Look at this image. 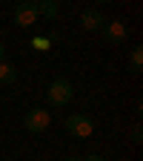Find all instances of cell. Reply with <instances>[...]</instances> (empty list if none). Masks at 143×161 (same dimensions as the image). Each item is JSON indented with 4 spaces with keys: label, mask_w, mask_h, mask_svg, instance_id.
Returning a JSON list of instances; mask_svg holds the SVG:
<instances>
[{
    "label": "cell",
    "mask_w": 143,
    "mask_h": 161,
    "mask_svg": "<svg viewBox=\"0 0 143 161\" xmlns=\"http://www.w3.org/2000/svg\"><path fill=\"white\" fill-rule=\"evenodd\" d=\"M83 161H106V158H103V155H86Z\"/></svg>",
    "instance_id": "12"
},
{
    "label": "cell",
    "mask_w": 143,
    "mask_h": 161,
    "mask_svg": "<svg viewBox=\"0 0 143 161\" xmlns=\"http://www.w3.org/2000/svg\"><path fill=\"white\" fill-rule=\"evenodd\" d=\"M49 124H52V115H49V109H43V107H34V109H29V112L23 115V127H26L29 132H34V135L46 132Z\"/></svg>",
    "instance_id": "3"
},
{
    "label": "cell",
    "mask_w": 143,
    "mask_h": 161,
    "mask_svg": "<svg viewBox=\"0 0 143 161\" xmlns=\"http://www.w3.org/2000/svg\"><path fill=\"white\" fill-rule=\"evenodd\" d=\"M29 46L34 49V52H49L52 46H57V35L52 32V35H34L32 40H29Z\"/></svg>",
    "instance_id": "7"
},
{
    "label": "cell",
    "mask_w": 143,
    "mask_h": 161,
    "mask_svg": "<svg viewBox=\"0 0 143 161\" xmlns=\"http://www.w3.org/2000/svg\"><path fill=\"white\" fill-rule=\"evenodd\" d=\"M3 55H6V43L0 40V60H3Z\"/></svg>",
    "instance_id": "13"
},
{
    "label": "cell",
    "mask_w": 143,
    "mask_h": 161,
    "mask_svg": "<svg viewBox=\"0 0 143 161\" xmlns=\"http://www.w3.org/2000/svg\"><path fill=\"white\" fill-rule=\"evenodd\" d=\"M17 80V69H14V64H9V60H0V84L3 86H12Z\"/></svg>",
    "instance_id": "8"
},
{
    "label": "cell",
    "mask_w": 143,
    "mask_h": 161,
    "mask_svg": "<svg viewBox=\"0 0 143 161\" xmlns=\"http://www.w3.org/2000/svg\"><path fill=\"white\" fill-rule=\"evenodd\" d=\"M80 26H83L86 32H97V29H103V26H106V17H103V12L89 9V12L80 14Z\"/></svg>",
    "instance_id": "6"
},
{
    "label": "cell",
    "mask_w": 143,
    "mask_h": 161,
    "mask_svg": "<svg viewBox=\"0 0 143 161\" xmlns=\"http://www.w3.org/2000/svg\"><path fill=\"white\" fill-rule=\"evenodd\" d=\"M72 98H74V89H72V84H69L66 78L52 80L49 89H46V101H49V107H66Z\"/></svg>",
    "instance_id": "1"
},
{
    "label": "cell",
    "mask_w": 143,
    "mask_h": 161,
    "mask_svg": "<svg viewBox=\"0 0 143 161\" xmlns=\"http://www.w3.org/2000/svg\"><path fill=\"white\" fill-rule=\"evenodd\" d=\"M132 141H135V144H140V141H143V130H140V124L132 127Z\"/></svg>",
    "instance_id": "11"
},
{
    "label": "cell",
    "mask_w": 143,
    "mask_h": 161,
    "mask_svg": "<svg viewBox=\"0 0 143 161\" xmlns=\"http://www.w3.org/2000/svg\"><path fill=\"white\" fill-rule=\"evenodd\" d=\"M63 161H83V158H77V155H69V158H63Z\"/></svg>",
    "instance_id": "14"
},
{
    "label": "cell",
    "mask_w": 143,
    "mask_h": 161,
    "mask_svg": "<svg viewBox=\"0 0 143 161\" xmlns=\"http://www.w3.org/2000/svg\"><path fill=\"white\" fill-rule=\"evenodd\" d=\"M37 9H40V17H57L60 14V3H54V0H37Z\"/></svg>",
    "instance_id": "9"
},
{
    "label": "cell",
    "mask_w": 143,
    "mask_h": 161,
    "mask_svg": "<svg viewBox=\"0 0 143 161\" xmlns=\"http://www.w3.org/2000/svg\"><path fill=\"white\" fill-rule=\"evenodd\" d=\"M37 17H40L37 0H23V3L14 6V12H12V23L20 26V29H29L32 23H37Z\"/></svg>",
    "instance_id": "2"
},
{
    "label": "cell",
    "mask_w": 143,
    "mask_h": 161,
    "mask_svg": "<svg viewBox=\"0 0 143 161\" xmlns=\"http://www.w3.org/2000/svg\"><path fill=\"white\" fill-rule=\"evenodd\" d=\"M100 32H103V37L109 40V43L126 40V23H123V20H106V26L100 29Z\"/></svg>",
    "instance_id": "5"
},
{
    "label": "cell",
    "mask_w": 143,
    "mask_h": 161,
    "mask_svg": "<svg viewBox=\"0 0 143 161\" xmlns=\"http://www.w3.org/2000/svg\"><path fill=\"white\" fill-rule=\"evenodd\" d=\"M66 132L74 138H92L94 135V121L89 115H69L66 118Z\"/></svg>",
    "instance_id": "4"
},
{
    "label": "cell",
    "mask_w": 143,
    "mask_h": 161,
    "mask_svg": "<svg viewBox=\"0 0 143 161\" xmlns=\"http://www.w3.org/2000/svg\"><path fill=\"white\" fill-rule=\"evenodd\" d=\"M129 66H132V72H140V69H143V49H140V46L132 49V55H129Z\"/></svg>",
    "instance_id": "10"
}]
</instances>
